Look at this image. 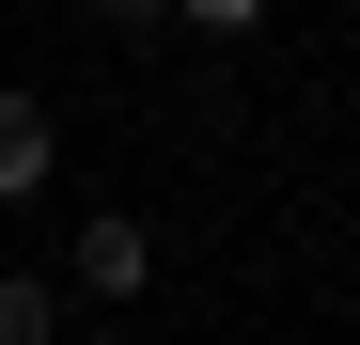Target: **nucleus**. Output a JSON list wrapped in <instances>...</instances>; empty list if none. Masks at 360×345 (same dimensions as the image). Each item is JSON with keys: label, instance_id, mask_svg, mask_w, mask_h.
I'll use <instances>...</instances> for the list:
<instances>
[{"label": "nucleus", "instance_id": "1", "mask_svg": "<svg viewBox=\"0 0 360 345\" xmlns=\"http://www.w3.org/2000/svg\"><path fill=\"white\" fill-rule=\"evenodd\" d=\"M47 172H63V126H47V94H0V204H32Z\"/></svg>", "mask_w": 360, "mask_h": 345}, {"label": "nucleus", "instance_id": "2", "mask_svg": "<svg viewBox=\"0 0 360 345\" xmlns=\"http://www.w3.org/2000/svg\"><path fill=\"white\" fill-rule=\"evenodd\" d=\"M141 267H157L141 220H79V282H94V299H141Z\"/></svg>", "mask_w": 360, "mask_h": 345}, {"label": "nucleus", "instance_id": "3", "mask_svg": "<svg viewBox=\"0 0 360 345\" xmlns=\"http://www.w3.org/2000/svg\"><path fill=\"white\" fill-rule=\"evenodd\" d=\"M0 345H63V314H47V282H32V267H0Z\"/></svg>", "mask_w": 360, "mask_h": 345}, {"label": "nucleus", "instance_id": "4", "mask_svg": "<svg viewBox=\"0 0 360 345\" xmlns=\"http://www.w3.org/2000/svg\"><path fill=\"white\" fill-rule=\"evenodd\" d=\"M188 32H266V0H172Z\"/></svg>", "mask_w": 360, "mask_h": 345}, {"label": "nucleus", "instance_id": "5", "mask_svg": "<svg viewBox=\"0 0 360 345\" xmlns=\"http://www.w3.org/2000/svg\"><path fill=\"white\" fill-rule=\"evenodd\" d=\"M79 345H110V330H79Z\"/></svg>", "mask_w": 360, "mask_h": 345}]
</instances>
